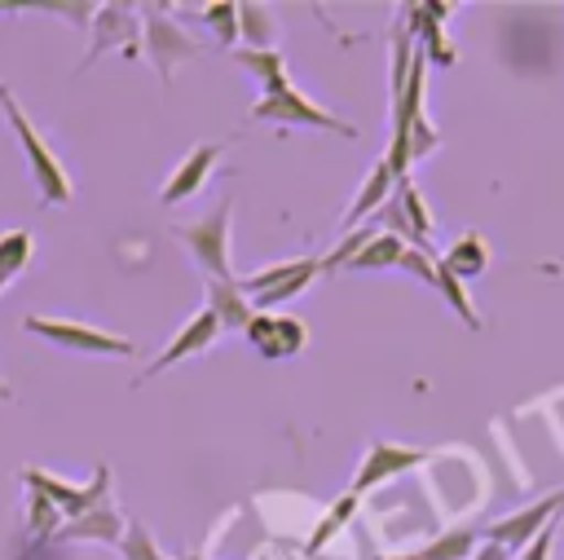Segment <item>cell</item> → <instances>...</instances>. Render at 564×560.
<instances>
[{"instance_id": "34", "label": "cell", "mask_w": 564, "mask_h": 560, "mask_svg": "<svg viewBox=\"0 0 564 560\" xmlns=\"http://www.w3.org/2000/svg\"><path fill=\"white\" fill-rule=\"evenodd\" d=\"M176 560H203V556H198V551H185V556H176Z\"/></svg>"}, {"instance_id": "7", "label": "cell", "mask_w": 564, "mask_h": 560, "mask_svg": "<svg viewBox=\"0 0 564 560\" xmlns=\"http://www.w3.org/2000/svg\"><path fill=\"white\" fill-rule=\"evenodd\" d=\"M423 463H427V450H414V445H401V441H370L366 459H361V467L352 476V494H370L375 485L397 481V476H405V472H414Z\"/></svg>"}, {"instance_id": "12", "label": "cell", "mask_w": 564, "mask_h": 560, "mask_svg": "<svg viewBox=\"0 0 564 560\" xmlns=\"http://www.w3.org/2000/svg\"><path fill=\"white\" fill-rule=\"evenodd\" d=\"M216 159H220V146L216 141H203V146H194L181 163H176V172L163 181V190H159V203L163 207H172V203H181V198H189V194H198L203 190V181H207V172L216 168Z\"/></svg>"}, {"instance_id": "33", "label": "cell", "mask_w": 564, "mask_h": 560, "mask_svg": "<svg viewBox=\"0 0 564 560\" xmlns=\"http://www.w3.org/2000/svg\"><path fill=\"white\" fill-rule=\"evenodd\" d=\"M375 560H423L419 551H405V556H375Z\"/></svg>"}, {"instance_id": "19", "label": "cell", "mask_w": 564, "mask_h": 560, "mask_svg": "<svg viewBox=\"0 0 564 560\" xmlns=\"http://www.w3.org/2000/svg\"><path fill=\"white\" fill-rule=\"evenodd\" d=\"M401 256H405V243H401L392 229H379V234L348 260V269H357V273H366V269H388V265H401Z\"/></svg>"}, {"instance_id": "3", "label": "cell", "mask_w": 564, "mask_h": 560, "mask_svg": "<svg viewBox=\"0 0 564 560\" xmlns=\"http://www.w3.org/2000/svg\"><path fill=\"white\" fill-rule=\"evenodd\" d=\"M229 220H234V198H220L207 216L172 229L185 243V251L194 256V265L207 273V282H234V269H229Z\"/></svg>"}, {"instance_id": "25", "label": "cell", "mask_w": 564, "mask_h": 560, "mask_svg": "<svg viewBox=\"0 0 564 560\" xmlns=\"http://www.w3.org/2000/svg\"><path fill=\"white\" fill-rule=\"evenodd\" d=\"M119 556L123 560H163V551H159V542H154V534L137 520V516H128V525H123V538H119Z\"/></svg>"}, {"instance_id": "29", "label": "cell", "mask_w": 564, "mask_h": 560, "mask_svg": "<svg viewBox=\"0 0 564 560\" xmlns=\"http://www.w3.org/2000/svg\"><path fill=\"white\" fill-rule=\"evenodd\" d=\"M203 22L216 31L220 44H234V40H238V4H229V0L207 4V9H203Z\"/></svg>"}, {"instance_id": "20", "label": "cell", "mask_w": 564, "mask_h": 560, "mask_svg": "<svg viewBox=\"0 0 564 560\" xmlns=\"http://www.w3.org/2000/svg\"><path fill=\"white\" fill-rule=\"evenodd\" d=\"M436 291L445 295V304L463 317V326L467 331H480V317H476V309H471V300H467V287H463V278L445 265V260H436Z\"/></svg>"}, {"instance_id": "28", "label": "cell", "mask_w": 564, "mask_h": 560, "mask_svg": "<svg viewBox=\"0 0 564 560\" xmlns=\"http://www.w3.org/2000/svg\"><path fill=\"white\" fill-rule=\"evenodd\" d=\"M57 529H62V511L48 503V498H40V494H31V511H26V534L35 538V542H44V538H57Z\"/></svg>"}, {"instance_id": "35", "label": "cell", "mask_w": 564, "mask_h": 560, "mask_svg": "<svg viewBox=\"0 0 564 560\" xmlns=\"http://www.w3.org/2000/svg\"><path fill=\"white\" fill-rule=\"evenodd\" d=\"M0 397H13V392H9V384H4V379H0Z\"/></svg>"}, {"instance_id": "18", "label": "cell", "mask_w": 564, "mask_h": 560, "mask_svg": "<svg viewBox=\"0 0 564 560\" xmlns=\"http://www.w3.org/2000/svg\"><path fill=\"white\" fill-rule=\"evenodd\" d=\"M357 507H361V494H352V489H348V494H339V498H335V503L326 507L322 525H317V529L308 534L304 551H308V556H317V551H322V547H326V542H330V538H335V534H339V529H344V525H348V520L357 516Z\"/></svg>"}, {"instance_id": "23", "label": "cell", "mask_w": 564, "mask_h": 560, "mask_svg": "<svg viewBox=\"0 0 564 560\" xmlns=\"http://www.w3.org/2000/svg\"><path fill=\"white\" fill-rule=\"evenodd\" d=\"M31 256H35V238H31L26 229L0 234V278H4V282H13V278L31 265Z\"/></svg>"}, {"instance_id": "32", "label": "cell", "mask_w": 564, "mask_h": 560, "mask_svg": "<svg viewBox=\"0 0 564 560\" xmlns=\"http://www.w3.org/2000/svg\"><path fill=\"white\" fill-rule=\"evenodd\" d=\"M471 560H511V551H502V547H494V542H489V547H476V551H471Z\"/></svg>"}, {"instance_id": "22", "label": "cell", "mask_w": 564, "mask_h": 560, "mask_svg": "<svg viewBox=\"0 0 564 560\" xmlns=\"http://www.w3.org/2000/svg\"><path fill=\"white\" fill-rule=\"evenodd\" d=\"M458 278H476V273H485V265H489V251H485V243H480V234H463L445 256H441Z\"/></svg>"}, {"instance_id": "30", "label": "cell", "mask_w": 564, "mask_h": 560, "mask_svg": "<svg viewBox=\"0 0 564 560\" xmlns=\"http://www.w3.org/2000/svg\"><path fill=\"white\" fill-rule=\"evenodd\" d=\"M564 516V511H560ZM560 516H551L533 538H529V547L520 551V560H551V542H555V529H560Z\"/></svg>"}, {"instance_id": "8", "label": "cell", "mask_w": 564, "mask_h": 560, "mask_svg": "<svg viewBox=\"0 0 564 560\" xmlns=\"http://www.w3.org/2000/svg\"><path fill=\"white\" fill-rule=\"evenodd\" d=\"M560 511H564V489H551L546 498H538V503H529V507H520V511H511V516L494 520V525L485 529V538H489L494 547H502V551L520 556V551L529 547V538H533L551 516H560Z\"/></svg>"}, {"instance_id": "9", "label": "cell", "mask_w": 564, "mask_h": 560, "mask_svg": "<svg viewBox=\"0 0 564 560\" xmlns=\"http://www.w3.org/2000/svg\"><path fill=\"white\" fill-rule=\"evenodd\" d=\"M137 31H141V18H137V9L132 4H97V13H93V44H88V57H84V66H93L106 49H123V57H137L141 53V40H137ZM79 66V71H84Z\"/></svg>"}, {"instance_id": "6", "label": "cell", "mask_w": 564, "mask_h": 560, "mask_svg": "<svg viewBox=\"0 0 564 560\" xmlns=\"http://www.w3.org/2000/svg\"><path fill=\"white\" fill-rule=\"evenodd\" d=\"M145 18H141V31H145V57L154 62V71H159V79L167 84L172 79V71L181 66V62H189V57H198V44L172 22V18H163L159 9H141Z\"/></svg>"}, {"instance_id": "15", "label": "cell", "mask_w": 564, "mask_h": 560, "mask_svg": "<svg viewBox=\"0 0 564 560\" xmlns=\"http://www.w3.org/2000/svg\"><path fill=\"white\" fill-rule=\"evenodd\" d=\"M123 525H128V520H123L110 503H101V507L84 511L79 520H66V525L57 529V538H88V542H115V547H119Z\"/></svg>"}, {"instance_id": "13", "label": "cell", "mask_w": 564, "mask_h": 560, "mask_svg": "<svg viewBox=\"0 0 564 560\" xmlns=\"http://www.w3.org/2000/svg\"><path fill=\"white\" fill-rule=\"evenodd\" d=\"M392 194H397V176H392V168L379 159V163L366 172V181H361L357 198L348 203V212H344V229H352V225H366V216H370V212H379V207H383Z\"/></svg>"}, {"instance_id": "36", "label": "cell", "mask_w": 564, "mask_h": 560, "mask_svg": "<svg viewBox=\"0 0 564 560\" xmlns=\"http://www.w3.org/2000/svg\"><path fill=\"white\" fill-rule=\"evenodd\" d=\"M4 287H9V282H4V278H0V291H4Z\"/></svg>"}, {"instance_id": "5", "label": "cell", "mask_w": 564, "mask_h": 560, "mask_svg": "<svg viewBox=\"0 0 564 560\" xmlns=\"http://www.w3.org/2000/svg\"><path fill=\"white\" fill-rule=\"evenodd\" d=\"M22 481H26V489H31V494L48 498L66 520H79L84 511L101 507V503H106V494H110V467H106V463L93 472V481H88V485L53 481V476H48V472H40V467H22Z\"/></svg>"}, {"instance_id": "1", "label": "cell", "mask_w": 564, "mask_h": 560, "mask_svg": "<svg viewBox=\"0 0 564 560\" xmlns=\"http://www.w3.org/2000/svg\"><path fill=\"white\" fill-rule=\"evenodd\" d=\"M0 110H4V119H9L13 137H18V146H22V154H26L31 181H35V190H40V203H44V207H66V203H70V176H66L62 159H57V154L44 146V137L35 132L31 115L13 101L9 84H0Z\"/></svg>"}, {"instance_id": "27", "label": "cell", "mask_w": 564, "mask_h": 560, "mask_svg": "<svg viewBox=\"0 0 564 560\" xmlns=\"http://www.w3.org/2000/svg\"><path fill=\"white\" fill-rule=\"evenodd\" d=\"M375 234H379V225H357V229H348V234L339 238V247H335L330 256H322V273H339V269H348V260H352Z\"/></svg>"}, {"instance_id": "24", "label": "cell", "mask_w": 564, "mask_h": 560, "mask_svg": "<svg viewBox=\"0 0 564 560\" xmlns=\"http://www.w3.org/2000/svg\"><path fill=\"white\" fill-rule=\"evenodd\" d=\"M234 62H238V66H247V71L260 79V88L286 75V62H282V53H278V49H238V53H234Z\"/></svg>"}, {"instance_id": "4", "label": "cell", "mask_w": 564, "mask_h": 560, "mask_svg": "<svg viewBox=\"0 0 564 560\" xmlns=\"http://www.w3.org/2000/svg\"><path fill=\"white\" fill-rule=\"evenodd\" d=\"M22 326L57 348H75V353H106V357H132L137 344L115 335V331H101V326H84V322H66V317H40V313H26Z\"/></svg>"}, {"instance_id": "2", "label": "cell", "mask_w": 564, "mask_h": 560, "mask_svg": "<svg viewBox=\"0 0 564 560\" xmlns=\"http://www.w3.org/2000/svg\"><path fill=\"white\" fill-rule=\"evenodd\" d=\"M251 119L256 123H286V128H322V132H335V137H357L352 123L335 119L330 110H322L317 101H308L286 75L264 84V97L251 106Z\"/></svg>"}, {"instance_id": "16", "label": "cell", "mask_w": 564, "mask_h": 560, "mask_svg": "<svg viewBox=\"0 0 564 560\" xmlns=\"http://www.w3.org/2000/svg\"><path fill=\"white\" fill-rule=\"evenodd\" d=\"M317 273H322V260H317V256H295L291 269H286V278H282L278 287H269L264 295H256L251 309H256V313H278V304L291 300V295H300Z\"/></svg>"}, {"instance_id": "31", "label": "cell", "mask_w": 564, "mask_h": 560, "mask_svg": "<svg viewBox=\"0 0 564 560\" xmlns=\"http://www.w3.org/2000/svg\"><path fill=\"white\" fill-rule=\"evenodd\" d=\"M401 269H410L414 278H423V287H436V260H432V251L405 247V256H401Z\"/></svg>"}, {"instance_id": "11", "label": "cell", "mask_w": 564, "mask_h": 560, "mask_svg": "<svg viewBox=\"0 0 564 560\" xmlns=\"http://www.w3.org/2000/svg\"><path fill=\"white\" fill-rule=\"evenodd\" d=\"M216 335H220V322H216V313L212 309H198L172 340H167V348L137 375V384L141 379H150V375H163L167 366H176V362H185V357H194V353H203V348H212L216 344Z\"/></svg>"}, {"instance_id": "14", "label": "cell", "mask_w": 564, "mask_h": 560, "mask_svg": "<svg viewBox=\"0 0 564 560\" xmlns=\"http://www.w3.org/2000/svg\"><path fill=\"white\" fill-rule=\"evenodd\" d=\"M207 309L216 313L220 331H247V322L256 317V309H251L247 291L238 287V278L234 282H207Z\"/></svg>"}, {"instance_id": "10", "label": "cell", "mask_w": 564, "mask_h": 560, "mask_svg": "<svg viewBox=\"0 0 564 560\" xmlns=\"http://www.w3.org/2000/svg\"><path fill=\"white\" fill-rule=\"evenodd\" d=\"M247 340H251V348H256L260 357L282 362V357H295V353L304 348L308 326H304L300 317H291V313H256V317L247 322Z\"/></svg>"}, {"instance_id": "17", "label": "cell", "mask_w": 564, "mask_h": 560, "mask_svg": "<svg viewBox=\"0 0 564 560\" xmlns=\"http://www.w3.org/2000/svg\"><path fill=\"white\" fill-rule=\"evenodd\" d=\"M397 207H401V216H405L410 247L432 251V212H427V203H423V194H419V185H414L410 176L397 181Z\"/></svg>"}, {"instance_id": "21", "label": "cell", "mask_w": 564, "mask_h": 560, "mask_svg": "<svg viewBox=\"0 0 564 560\" xmlns=\"http://www.w3.org/2000/svg\"><path fill=\"white\" fill-rule=\"evenodd\" d=\"M476 529L471 525H458V529H445V534H436L419 556L423 560H471V547H476Z\"/></svg>"}, {"instance_id": "26", "label": "cell", "mask_w": 564, "mask_h": 560, "mask_svg": "<svg viewBox=\"0 0 564 560\" xmlns=\"http://www.w3.org/2000/svg\"><path fill=\"white\" fill-rule=\"evenodd\" d=\"M238 35H247V49H269L273 22L264 4H238Z\"/></svg>"}]
</instances>
